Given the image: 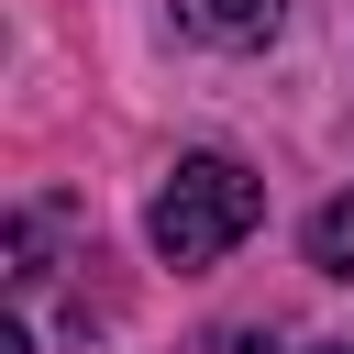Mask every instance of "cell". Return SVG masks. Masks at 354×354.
Here are the masks:
<instances>
[{
    "label": "cell",
    "instance_id": "6da1fadb",
    "mask_svg": "<svg viewBox=\"0 0 354 354\" xmlns=\"http://www.w3.org/2000/svg\"><path fill=\"white\" fill-rule=\"evenodd\" d=\"M254 221H266V188H254L232 155H177L166 188H155V210H144V232H155L166 266H221Z\"/></svg>",
    "mask_w": 354,
    "mask_h": 354
},
{
    "label": "cell",
    "instance_id": "7a4b0ae2",
    "mask_svg": "<svg viewBox=\"0 0 354 354\" xmlns=\"http://www.w3.org/2000/svg\"><path fill=\"white\" fill-rule=\"evenodd\" d=\"M277 11H288V0H177V22H188L199 44H266Z\"/></svg>",
    "mask_w": 354,
    "mask_h": 354
},
{
    "label": "cell",
    "instance_id": "3957f363",
    "mask_svg": "<svg viewBox=\"0 0 354 354\" xmlns=\"http://www.w3.org/2000/svg\"><path fill=\"white\" fill-rule=\"evenodd\" d=\"M310 266L321 277H354V199H321L310 210Z\"/></svg>",
    "mask_w": 354,
    "mask_h": 354
},
{
    "label": "cell",
    "instance_id": "277c9868",
    "mask_svg": "<svg viewBox=\"0 0 354 354\" xmlns=\"http://www.w3.org/2000/svg\"><path fill=\"white\" fill-rule=\"evenodd\" d=\"M0 354H33V343H22V332H0Z\"/></svg>",
    "mask_w": 354,
    "mask_h": 354
},
{
    "label": "cell",
    "instance_id": "5b68a950",
    "mask_svg": "<svg viewBox=\"0 0 354 354\" xmlns=\"http://www.w3.org/2000/svg\"><path fill=\"white\" fill-rule=\"evenodd\" d=\"M321 354H354V343H321Z\"/></svg>",
    "mask_w": 354,
    "mask_h": 354
}]
</instances>
